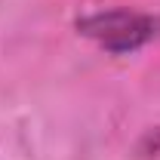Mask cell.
<instances>
[{
    "label": "cell",
    "instance_id": "1",
    "mask_svg": "<svg viewBox=\"0 0 160 160\" xmlns=\"http://www.w3.org/2000/svg\"><path fill=\"white\" fill-rule=\"evenodd\" d=\"M77 31L108 52H132L160 34V19L132 9H108L80 19Z\"/></svg>",
    "mask_w": 160,
    "mask_h": 160
}]
</instances>
